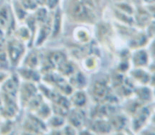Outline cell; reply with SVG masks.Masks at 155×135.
Here are the masks:
<instances>
[{
	"label": "cell",
	"instance_id": "obj_24",
	"mask_svg": "<svg viewBox=\"0 0 155 135\" xmlns=\"http://www.w3.org/2000/svg\"><path fill=\"white\" fill-rule=\"evenodd\" d=\"M151 71L154 72V74H155V62L151 65Z\"/></svg>",
	"mask_w": 155,
	"mask_h": 135
},
{
	"label": "cell",
	"instance_id": "obj_22",
	"mask_svg": "<svg viewBox=\"0 0 155 135\" xmlns=\"http://www.w3.org/2000/svg\"><path fill=\"white\" fill-rule=\"evenodd\" d=\"M151 53L155 56V41L152 43V46H151Z\"/></svg>",
	"mask_w": 155,
	"mask_h": 135
},
{
	"label": "cell",
	"instance_id": "obj_16",
	"mask_svg": "<svg viewBox=\"0 0 155 135\" xmlns=\"http://www.w3.org/2000/svg\"><path fill=\"white\" fill-rule=\"evenodd\" d=\"M118 8L120 9L119 11L123 12V13L128 14V15H130L133 13V8L127 3H120L118 5Z\"/></svg>",
	"mask_w": 155,
	"mask_h": 135
},
{
	"label": "cell",
	"instance_id": "obj_1",
	"mask_svg": "<svg viewBox=\"0 0 155 135\" xmlns=\"http://www.w3.org/2000/svg\"><path fill=\"white\" fill-rule=\"evenodd\" d=\"M95 0H74L70 6V13L78 20L91 21L95 18Z\"/></svg>",
	"mask_w": 155,
	"mask_h": 135
},
{
	"label": "cell",
	"instance_id": "obj_5",
	"mask_svg": "<svg viewBox=\"0 0 155 135\" xmlns=\"http://www.w3.org/2000/svg\"><path fill=\"white\" fill-rule=\"evenodd\" d=\"M131 76L141 84H147L150 82V75L147 71L142 70L141 68H138V69L132 71Z\"/></svg>",
	"mask_w": 155,
	"mask_h": 135
},
{
	"label": "cell",
	"instance_id": "obj_4",
	"mask_svg": "<svg viewBox=\"0 0 155 135\" xmlns=\"http://www.w3.org/2000/svg\"><path fill=\"white\" fill-rule=\"evenodd\" d=\"M132 62L135 67L142 68L148 65L149 63V55L146 50L139 49L132 56Z\"/></svg>",
	"mask_w": 155,
	"mask_h": 135
},
{
	"label": "cell",
	"instance_id": "obj_15",
	"mask_svg": "<svg viewBox=\"0 0 155 135\" xmlns=\"http://www.w3.org/2000/svg\"><path fill=\"white\" fill-rule=\"evenodd\" d=\"M146 32L148 38L155 37V20H150V23L146 26Z\"/></svg>",
	"mask_w": 155,
	"mask_h": 135
},
{
	"label": "cell",
	"instance_id": "obj_18",
	"mask_svg": "<svg viewBox=\"0 0 155 135\" xmlns=\"http://www.w3.org/2000/svg\"><path fill=\"white\" fill-rule=\"evenodd\" d=\"M65 60V57L61 54V53H55L52 58H51V61L54 63H58L59 65H61L63 63V61Z\"/></svg>",
	"mask_w": 155,
	"mask_h": 135
},
{
	"label": "cell",
	"instance_id": "obj_9",
	"mask_svg": "<svg viewBox=\"0 0 155 135\" xmlns=\"http://www.w3.org/2000/svg\"><path fill=\"white\" fill-rule=\"evenodd\" d=\"M136 91V94H137V97L142 100V101H148L150 100V97H151V91L150 89L146 88V87H141L140 89H138Z\"/></svg>",
	"mask_w": 155,
	"mask_h": 135
},
{
	"label": "cell",
	"instance_id": "obj_11",
	"mask_svg": "<svg viewBox=\"0 0 155 135\" xmlns=\"http://www.w3.org/2000/svg\"><path fill=\"white\" fill-rule=\"evenodd\" d=\"M110 125L103 120H97L92 125V129L99 132H108L110 130Z\"/></svg>",
	"mask_w": 155,
	"mask_h": 135
},
{
	"label": "cell",
	"instance_id": "obj_7",
	"mask_svg": "<svg viewBox=\"0 0 155 135\" xmlns=\"http://www.w3.org/2000/svg\"><path fill=\"white\" fill-rule=\"evenodd\" d=\"M148 42V36L143 33L136 35L130 41V47L132 48H140L144 47Z\"/></svg>",
	"mask_w": 155,
	"mask_h": 135
},
{
	"label": "cell",
	"instance_id": "obj_3",
	"mask_svg": "<svg viewBox=\"0 0 155 135\" xmlns=\"http://www.w3.org/2000/svg\"><path fill=\"white\" fill-rule=\"evenodd\" d=\"M151 20V17L147 11V9L140 8L136 10L135 12V23L140 27V28H145L150 21Z\"/></svg>",
	"mask_w": 155,
	"mask_h": 135
},
{
	"label": "cell",
	"instance_id": "obj_17",
	"mask_svg": "<svg viewBox=\"0 0 155 135\" xmlns=\"http://www.w3.org/2000/svg\"><path fill=\"white\" fill-rule=\"evenodd\" d=\"M34 91H35V89H34L33 86L27 85V86H25L24 90L22 91V96L25 97V100H28V98L32 96Z\"/></svg>",
	"mask_w": 155,
	"mask_h": 135
},
{
	"label": "cell",
	"instance_id": "obj_13",
	"mask_svg": "<svg viewBox=\"0 0 155 135\" xmlns=\"http://www.w3.org/2000/svg\"><path fill=\"white\" fill-rule=\"evenodd\" d=\"M72 100H73L74 104H76L78 106H82L86 102V97L83 93L79 92V93H77L73 96Z\"/></svg>",
	"mask_w": 155,
	"mask_h": 135
},
{
	"label": "cell",
	"instance_id": "obj_6",
	"mask_svg": "<svg viewBox=\"0 0 155 135\" xmlns=\"http://www.w3.org/2000/svg\"><path fill=\"white\" fill-rule=\"evenodd\" d=\"M93 93H94V97L97 98L98 100L106 99V97L108 96V87H107L106 83L101 82V81L95 83L94 89H93Z\"/></svg>",
	"mask_w": 155,
	"mask_h": 135
},
{
	"label": "cell",
	"instance_id": "obj_2",
	"mask_svg": "<svg viewBox=\"0 0 155 135\" xmlns=\"http://www.w3.org/2000/svg\"><path fill=\"white\" fill-rule=\"evenodd\" d=\"M135 113H136L135 118L132 121V129L134 130H139L146 123V121L150 116V111H149L148 108H142V109L138 110Z\"/></svg>",
	"mask_w": 155,
	"mask_h": 135
},
{
	"label": "cell",
	"instance_id": "obj_8",
	"mask_svg": "<svg viewBox=\"0 0 155 135\" xmlns=\"http://www.w3.org/2000/svg\"><path fill=\"white\" fill-rule=\"evenodd\" d=\"M125 124H126V119L122 116H114V117H112V119L110 122V127H112L113 129H116V130L123 129Z\"/></svg>",
	"mask_w": 155,
	"mask_h": 135
},
{
	"label": "cell",
	"instance_id": "obj_21",
	"mask_svg": "<svg viewBox=\"0 0 155 135\" xmlns=\"http://www.w3.org/2000/svg\"><path fill=\"white\" fill-rule=\"evenodd\" d=\"M147 11L149 12V14L150 15V17L152 18L155 19V4L152 3V4H150L148 7H147Z\"/></svg>",
	"mask_w": 155,
	"mask_h": 135
},
{
	"label": "cell",
	"instance_id": "obj_25",
	"mask_svg": "<svg viewBox=\"0 0 155 135\" xmlns=\"http://www.w3.org/2000/svg\"><path fill=\"white\" fill-rule=\"evenodd\" d=\"M0 109H1V102H0Z\"/></svg>",
	"mask_w": 155,
	"mask_h": 135
},
{
	"label": "cell",
	"instance_id": "obj_23",
	"mask_svg": "<svg viewBox=\"0 0 155 135\" xmlns=\"http://www.w3.org/2000/svg\"><path fill=\"white\" fill-rule=\"evenodd\" d=\"M144 2L148 3V4H152V3H155V0H143Z\"/></svg>",
	"mask_w": 155,
	"mask_h": 135
},
{
	"label": "cell",
	"instance_id": "obj_19",
	"mask_svg": "<svg viewBox=\"0 0 155 135\" xmlns=\"http://www.w3.org/2000/svg\"><path fill=\"white\" fill-rule=\"evenodd\" d=\"M8 16L5 9L0 11V25L5 26L8 23Z\"/></svg>",
	"mask_w": 155,
	"mask_h": 135
},
{
	"label": "cell",
	"instance_id": "obj_10",
	"mask_svg": "<svg viewBox=\"0 0 155 135\" xmlns=\"http://www.w3.org/2000/svg\"><path fill=\"white\" fill-rule=\"evenodd\" d=\"M9 52L11 58L13 60H17L18 58L20 56V53L22 52V47L18 43H11L9 45Z\"/></svg>",
	"mask_w": 155,
	"mask_h": 135
},
{
	"label": "cell",
	"instance_id": "obj_12",
	"mask_svg": "<svg viewBox=\"0 0 155 135\" xmlns=\"http://www.w3.org/2000/svg\"><path fill=\"white\" fill-rule=\"evenodd\" d=\"M69 120L73 123V125L79 127V126H81L82 124L83 114H82V112H80V111H73L72 114L70 115Z\"/></svg>",
	"mask_w": 155,
	"mask_h": 135
},
{
	"label": "cell",
	"instance_id": "obj_14",
	"mask_svg": "<svg viewBox=\"0 0 155 135\" xmlns=\"http://www.w3.org/2000/svg\"><path fill=\"white\" fill-rule=\"evenodd\" d=\"M4 90L9 94V95H15L16 90H17V85L13 81H9L6 83Z\"/></svg>",
	"mask_w": 155,
	"mask_h": 135
},
{
	"label": "cell",
	"instance_id": "obj_20",
	"mask_svg": "<svg viewBox=\"0 0 155 135\" xmlns=\"http://www.w3.org/2000/svg\"><path fill=\"white\" fill-rule=\"evenodd\" d=\"M59 23H60V16H59V13L57 12L56 17H55V21H54V35L58 34L59 30Z\"/></svg>",
	"mask_w": 155,
	"mask_h": 135
}]
</instances>
